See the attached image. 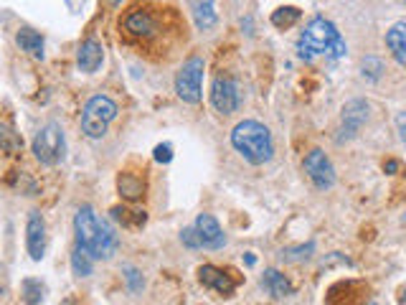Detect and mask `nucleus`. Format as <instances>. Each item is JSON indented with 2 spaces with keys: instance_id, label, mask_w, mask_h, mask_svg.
<instances>
[{
  "instance_id": "obj_3",
  "label": "nucleus",
  "mask_w": 406,
  "mask_h": 305,
  "mask_svg": "<svg viewBox=\"0 0 406 305\" xmlns=\"http://www.w3.org/2000/svg\"><path fill=\"white\" fill-rule=\"evenodd\" d=\"M231 145L241 152V158L249 160L252 165H262L272 158L274 145L272 135L262 122L257 120H244L234 127L231 133Z\"/></svg>"
},
{
  "instance_id": "obj_22",
  "label": "nucleus",
  "mask_w": 406,
  "mask_h": 305,
  "mask_svg": "<svg viewBox=\"0 0 406 305\" xmlns=\"http://www.w3.org/2000/svg\"><path fill=\"white\" fill-rule=\"evenodd\" d=\"M300 16H302V11L295 6L277 8V11L272 13V25H277V28H292V25L300 20Z\"/></svg>"
},
{
  "instance_id": "obj_20",
  "label": "nucleus",
  "mask_w": 406,
  "mask_h": 305,
  "mask_svg": "<svg viewBox=\"0 0 406 305\" xmlns=\"http://www.w3.org/2000/svg\"><path fill=\"white\" fill-rule=\"evenodd\" d=\"M71 270H74L76 277H89L92 270H94V257L84 247H79V244H76L74 252H71Z\"/></svg>"
},
{
  "instance_id": "obj_25",
  "label": "nucleus",
  "mask_w": 406,
  "mask_h": 305,
  "mask_svg": "<svg viewBox=\"0 0 406 305\" xmlns=\"http://www.w3.org/2000/svg\"><path fill=\"white\" fill-rule=\"evenodd\" d=\"M312 252H315V244H312V241H307V244H300V247L282 249V252H279V257H282L285 262H302V260H307Z\"/></svg>"
},
{
  "instance_id": "obj_36",
  "label": "nucleus",
  "mask_w": 406,
  "mask_h": 305,
  "mask_svg": "<svg viewBox=\"0 0 406 305\" xmlns=\"http://www.w3.org/2000/svg\"><path fill=\"white\" fill-rule=\"evenodd\" d=\"M368 305H379V303H368Z\"/></svg>"
},
{
  "instance_id": "obj_24",
  "label": "nucleus",
  "mask_w": 406,
  "mask_h": 305,
  "mask_svg": "<svg viewBox=\"0 0 406 305\" xmlns=\"http://www.w3.org/2000/svg\"><path fill=\"white\" fill-rule=\"evenodd\" d=\"M23 298L28 305H41L44 303V285H41V280L36 277H25L23 280Z\"/></svg>"
},
{
  "instance_id": "obj_32",
  "label": "nucleus",
  "mask_w": 406,
  "mask_h": 305,
  "mask_svg": "<svg viewBox=\"0 0 406 305\" xmlns=\"http://www.w3.org/2000/svg\"><path fill=\"white\" fill-rule=\"evenodd\" d=\"M383 168H386V173H393V171H399V163H396V160H388Z\"/></svg>"
},
{
  "instance_id": "obj_4",
  "label": "nucleus",
  "mask_w": 406,
  "mask_h": 305,
  "mask_svg": "<svg viewBox=\"0 0 406 305\" xmlns=\"http://www.w3.org/2000/svg\"><path fill=\"white\" fill-rule=\"evenodd\" d=\"M117 112H120V109H117V102L114 100H109V97L104 95L92 97L82 112V130L87 133V138L92 140L102 138V135L107 133L109 122L117 117Z\"/></svg>"
},
{
  "instance_id": "obj_16",
  "label": "nucleus",
  "mask_w": 406,
  "mask_h": 305,
  "mask_svg": "<svg viewBox=\"0 0 406 305\" xmlns=\"http://www.w3.org/2000/svg\"><path fill=\"white\" fill-rule=\"evenodd\" d=\"M262 287H264L272 298H290L292 292H295L292 282L279 273V270H266L264 277H262Z\"/></svg>"
},
{
  "instance_id": "obj_13",
  "label": "nucleus",
  "mask_w": 406,
  "mask_h": 305,
  "mask_svg": "<svg viewBox=\"0 0 406 305\" xmlns=\"http://www.w3.org/2000/svg\"><path fill=\"white\" fill-rule=\"evenodd\" d=\"M193 229H196L203 249H221L226 244V237H223L221 227H219V222L211 214H198Z\"/></svg>"
},
{
  "instance_id": "obj_9",
  "label": "nucleus",
  "mask_w": 406,
  "mask_h": 305,
  "mask_svg": "<svg viewBox=\"0 0 406 305\" xmlns=\"http://www.w3.org/2000/svg\"><path fill=\"white\" fill-rule=\"evenodd\" d=\"M122 28H125L127 36L133 38H152L158 33V20L145 8H133L122 20Z\"/></svg>"
},
{
  "instance_id": "obj_8",
  "label": "nucleus",
  "mask_w": 406,
  "mask_h": 305,
  "mask_svg": "<svg viewBox=\"0 0 406 305\" xmlns=\"http://www.w3.org/2000/svg\"><path fill=\"white\" fill-rule=\"evenodd\" d=\"M211 104L221 114H231L239 107V89H236L231 76H216L211 87Z\"/></svg>"
},
{
  "instance_id": "obj_33",
  "label": "nucleus",
  "mask_w": 406,
  "mask_h": 305,
  "mask_svg": "<svg viewBox=\"0 0 406 305\" xmlns=\"http://www.w3.org/2000/svg\"><path fill=\"white\" fill-rule=\"evenodd\" d=\"M401 305H406V287H404V292H401Z\"/></svg>"
},
{
  "instance_id": "obj_6",
  "label": "nucleus",
  "mask_w": 406,
  "mask_h": 305,
  "mask_svg": "<svg viewBox=\"0 0 406 305\" xmlns=\"http://www.w3.org/2000/svg\"><path fill=\"white\" fill-rule=\"evenodd\" d=\"M203 64L201 56H190L188 61H183L180 71L176 76V92L185 104H198L203 97Z\"/></svg>"
},
{
  "instance_id": "obj_14",
  "label": "nucleus",
  "mask_w": 406,
  "mask_h": 305,
  "mask_svg": "<svg viewBox=\"0 0 406 305\" xmlns=\"http://www.w3.org/2000/svg\"><path fill=\"white\" fill-rule=\"evenodd\" d=\"M198 280H201L206 287H211V290L221 292V295H231V292L236 290L234 280L228 277L223 270H219V267H214V265L198 267Z\"/></svg>"
},
{
  "instance_id": "obj_17",
  "label": "nucleus",
  "mask_w": 406,
  "mask_h": 305,
  "mask_svg": "<svg viewBox=\"0 0 406 305\" xmlns=\"http://www.w3.org/2000/svg\"><path fill=\"white\" fill-rule=\"evenodd\" d=\"M190 11H193V20H196L198 31H211L219 20L214 0H190Z\"/></svg>"
},
{
  "instance_id": "obj_5",
  "label": "nucleus",
  "mask_w": 406,
  "mask_h": 305,
  "mask_svg": "<svg viewBox=\"0 0 406 305\" xmlns=\"http://www.w3.org/2000/svg\"><path fill=\"white\" fill-rule=\"evenodd\" d=\"M66 152V138L59 122H49L33 138V155L44 165H56Z\"/></svg>"
},
{
  "instance_id": "obj_11",
  "label": "nucleus",
  "mask_w": 406,
  "mask_h": 305,
  "mask_svg": "<svg viewBox=\"0 0 406 305\" xmlns=\"http://www.w3.org/2000/svg\"><path fill=\"white\" fill-rule=\"evenodd\" d=\"M25 247H28L31 260H36V262L41 260L46 252V222L38 211H31V214H28V224H25Z\"/></svg>"
},
{
  "instance_id": "obj_26",
  "label": "nucleus",
  "mask_w": 406,
  "mask_h": 305,
  "mask_svg": "<svg viewBox=\"0 0 406 305\" xmlns=\"http://www.w3.org/2000/svg\"><path fill=\"white\" fill-rule=\"evenodd\" d=\"M180 241H183L185 247H190V249H201V239H198L196 229H193V227H188V229H183V232H180Z\"/></svg>"
},
{
  "instance_id": "obj_35",
  "label": "nucleus",
  "mask_w": 406,
  "mask_h": 305,
  "mask_svg": "<svg viewBox=\"0 0 406 305\" xmlns=\"http://www.w3.org/2000/svg\"><path fill=\"white\" fill-rule=\"evenodd\" d=\"M61 305H74V303H61Z\"/></svg>"
},
{
  "instance_id": "obj_23",
  "label": "nucleus",
  "mask_w": 406,
  "mask_h": 305,
  "mask_svg": "<svg viewBox=\"0 0 406 305\" xmlns=\"http://www.w3.org/2000/svg\"><path fill=\"white\" fill-rule=\"evenodd\" d=\"M117 189L125 198H140L142 196V181L133 176V173H122L120 181H117Z\"/></svg>"
},
{
  "instance_id": "obj_34",
  "label": "nucleus",
  "mask_w": 406,
  "mask_h": 305,
  "mask_svg": "<svg viewBox=\"0 0 406 305\" xmlns=\"http://www.w3.org/2000/svg\"><path fill=\"white\" fill-rule=\"evenodd\" d=\"M109 3H114V6H117V3H120V0H109Z\"/></svg>"
},
{
  "instance_id": "obj_10",
  "label": "nucleus",
  "mask_w": 406,
  "mask_h": 305,
  "mask_svg": "<svg viewBox=\"0 0 406 305\" xmlns=\"http://www.w3.org/2000/svg\"><path fill=\"white\" fill-rule=\"evenodd\" d=\"M340 120H343V127H340L343 135H338V143H343V140H348V138H353V135H358V130L363 127V122L368 120V104L363 100L345 102Z\"/></svg>"
},
{
  "instance_id": "obj_1",
  "label": "nucleus",
  "mask_w": 406,
  "mask_h": 305,
  "mask_svg": "<svg viewBox=\"0 0 406 305\" xmlns=\"http://www.w3.org/2000/svg\"><path fill=\"white\" fill-rule=\"evenodd\" d=\"M76 244L87 249L94 260H112L120 249V237L104 219L94 214L92 206H82L74 216Z\"/></svg>"
},
{
  "instance_id": "obj_12",
  "label": "nucleus",
  "mask_w": 406,
  "mask_h": 305,
  "mask_svg": "<svg viewBox=\"0 0 406 305\" xmlns=\"http://www.w3.org/2000/svg\"><path fill=\"white\" fill-rule=\"evenodd\" d=\"M368 292L366 282H358V280H345V282H338L336 287H330L328 292V305H363V295Z\"/></svg>"
},
{
  "instance_id": "obj_27",
  "label": "nucleus",
  "mask_w": 406,
  "mask_h": 305,
  "mask_svg": "<svg viewBox=\"0 0 406 305\" xmlns=\"http://www.w3.org/2000/svg\"><path fill=\"white\" fill-rule=\"evenodd\" d=\"M0 145L6 148V150H16V148H20V140L16 138V135H13L11 130L0 127Z\"/></svg>"
},
{
  "instance_id": "obj_18",
  "label": "nucleus",
  "mask_w": 406,
  "mask_h": 305,
  "mask_svg": "<svg viewBox=\"0 0 406 305\" xmlns=\"http://www.w3.org/2000/svg\"><path fill=\"white\" fill-rule=\"evenodd\" d=\"M386 46L391 51V56L406 66V23H393L386 31Z\"/></svg>"
},
{
  "instance_id": "obj_21",
  "label": "nucleus",
  "mask_w": 406,
  "mask_h": 305,
  "mask_svg": "<svg viewBox=\"0 0 406 305\" xmlns=\"http://www.w3.org/2000/svg\"><path fill=\"white\" fill-rule=\"evenodd\" d=\"M112 219L120 222L122 227H142L147 222V214L145 211H133L125 209V206H117V209H112Z\"/></svg>"
},
{
  "instance_id": "obj_28",
  "label": "nucleus",
  "mask_w": 406,
  "mask_h": 305,
  "mask_svg": "<svg viewBox=\"0 0 406 305\" xmlns=\"http://www.w3.org/2000/svg\"><path fill=\"white\" fill-rule=\"evenodd\" d=\"M381 71H383V64H381L379 59H366V61H363V74H368L371 79H379Z\"/></svg>"
},
{
  "instance_id": "obj_15",
  "label": "nucleus",
  "mask_w": 406,
  "mask_h": 305,
  "mask_svg": "<svg viewBox=\"0 0 406 305\" xmlns=\"http://www.w3.org/2000/svg\"><path fill=\"white\" fill-rule=\"evenodd\" d=\"M76 61H79V69H82V71H87V74H94V71L102 66V61H104V49H102L99 41H94V38H87V41L79 46Z\"/></svg>"
},
{
  "instance_id": "obj_30",
  "label": "nucleus",
  "mask_w": 406,
  "mask_h": 305,
  "mask_svg": "<svg viewBox=\"0 0 406 305\" xmlns=\"http://www.w3.org/2000/svg\"><path fill=\"white\" fill-rule=\"evenodd\" d=\"M155 160H158V163H171V160H173V145H171V143H163V145L155 148Z\"/></svg>"
},
{
  "instance_id": "obj_7",
  "label": "nucleus",
  "mask_w": 406,
  "mask_h": 305,
  "mask_svg": "<svg viewBox=\"0 0 406 305\" xmlns=\"http://www.w3.org/2000/svg\"><path fill=\"white\" fill-rule=\"evenodd\" d=\"M304 173L310 176V181L315 184V189L328 191L336 184V168L330 163V158L323 150H310L304 155Z\"/></svg>"
},
{
  "instance_id": "obj_2",
  "label": "nucleus",
  "mask_w": 406,
  "mask_h": 305,
  "mask_svg": "<svg viewBox=\"0 0 406 305\" xmlns=\"http://www.w3.org/2000/svg\"><path fill=\"white\" fill-rule=\"evenodd\" d=\"M345 51H348V46L338 33V28L323 16H315L310 23L304 25L302 36L297 41V54L304 61H312L317 56L340 59L345 56Z\"/></svg>"
},
{
  "instance_id": "obj_31",
  "label": "nucleus",
  "mask_w": 406,
  "mask_h": 305,
  "mask_svg": "<svg viewBox=\"0 0 406 305\" xmlns=\"http://www.w3.org/2000/svg\"><path fill=\"white\" fill-rule=\"evenodd\" d=\"M396 130H399V138L406 143V112L396 114Z\"/></svg>"
},
{
  "instance_id": "obj_19",
  "label": "nucleus",
  "mask_w": 406,
  "mask_h": 305,
  "mask_svg": "<svg viewBox=\"0 0 406 305\" xmlns=\"http://www.w3.org/2000/svg\"><path fill=\"white\" fill-rule=\"evenodd\" d=\"M16 44L20 46V51H25V54H31L33 59H44V36L38 31H33V28H20L18 33H16Z\"/></svg>"
},
{
  "instance_id": "obj_29",
  "label": "nucleus",
  "mask_w": 406,
  "mask_h": 305,
  "mask_svg": "<svg viewBox=\"0 0 406 305\" xmlns=\"http://www.w3.org/2000/svg\"><path fill=\"white\" fill-rule=\"evenodd\" d=\"M125 277H127V285H130V290H133V292H137L140 287H142V275H140L135 267H127Z\"/></svg>"
}]
</instances>
